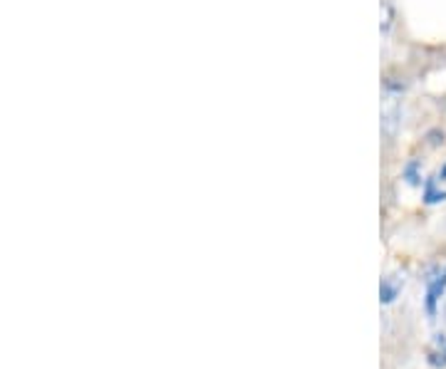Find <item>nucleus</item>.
Returning a JSON list of instances; mask_svg holds the SVG:
<instances>
[{"mask_svg":"<svg viewBox=\"0 0 446 369\" xmlns=\"http://www.w3.org/2000/svg\"><path fill=\"white\" fill-rule=\"evenodd\" d=\"M444 293H446V270L436 275V278L426 280V312H429V315L436 312V305H439Z\"/></svg>","mask_w":446,"mask_h":369,"instance_id":"1","label":"nucleus"},{"mask_svg":"<svg viewBox=\"0 0 446 369\" xmlns=\"http://www.w3.org/2000/svg\"><path fill=\"white\" fill-rule=\"evenodd\" d=\"M379 295H382V302L384 305H389V302H394V297L399 295V280H382V290H379Z\"/></svg>","mask_w":446,"mask_h":369,"instance_id":"2","label":"nucleus"},{"mask_svg":"<svg viewBox=\"0 0 446 369\" xmlns=\"http://www.w3.org/2000/svg\"><path fill=\"white\" fill-rule=\"evenodd\" d=\"M444 322H446V307H444Z\"/></svg>","mask_w":446,"mask_h":369,"instance_id":"3","label":"nucleus"}]
</instances>
